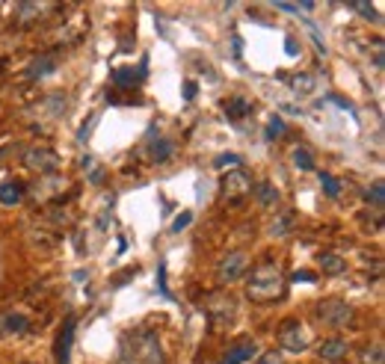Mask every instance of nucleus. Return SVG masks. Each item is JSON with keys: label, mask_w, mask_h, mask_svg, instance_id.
Segmentation results:
<instances>
[{"label": "nucleus", "mask_w": 385, "mask_h": 364, "mask_svg": "<svg viewBox=\"0 0 385 364\" xmlns=\"http://www.w3.org/2000/svg\"><path fill=\"white\" fill-rule=\"evenodd\" d=\"M116 364H166L163 344L154 329H131L122 334Z\"/></svg>", "instance_id": "f257e3e1"}, {"label": "nucleus", "mask_w": 385, "mask_h": 364, "mask_svg": "<svg viewBox=\"0 0 385 364\" xmlns=\"http://www.w3.org/2000/svg\"><path fill=\"white\" fill-rule=\"evenodd\" d=\"M284 294V272L282 267L276 264V261H264V264H258L252 270L249 275V282H246V296L252 302H273Z\"/></svg>", "instance_id": "f03ea898"}, {"label": "nucleus", "mask_w": 385, "mask_h": 364, "mask_svg": "<svg viewBox=\"0 0 385 364\" xmlns=\"http://www.w3.org/2000/svg\"><path fill=\"white\" fill-rule=\"evenodd\" d=\"M315 317L329 329H347L355 320V308L344 299H320L315 308Z\"/></svg>", "instance_id": "7ed1b4c3"}, {"label": "nucleus", "mask_w": 385, "mask_h": 364, "mask_svg": "<svg viewBox=\"0 0 385 364\" xmlns=\"http://www.w3.org/2000/svg\"><path fill=\"white\" fill-rule=\"evenodd\" d=\"M202 308H205V314L213 326H228L237 314V296L225 294V290H213V294L205 296Z\"/></svg>", "instance_id": "20e7f679"}, {"label": "nucleus", "mask_w": 385, "mask_h": 364, "mask_svg": "<svg viewBox=\"0 0 385 364\" xmlns=\"http://www.w3.org/2000/svg\"><path fill=\"white\" fill-rule=\"evenodd\" d=\"M24 166L33 169L39 175H53L60 169V154L53 149H45V145H39V149H27L24 151Z\"/></svg>", "instance_id": "39448f33"}, {"label": "nucleus", "mask_w": 385, "mask_h": 364, "mask_svg": "<svg viewBox=\"0 0 385 364\" xmlns=\"http://www.w3.org/2000/svg\"><path fill=\"white\" fill-rule=\"evenodd\" d=\"M279 344H282V349H288V353H305L308 332L303 329L299 320H284L282 329H279Z\"/></svg>", "instance_id": "423d86ee"}, {"label": "nucleus", "mask_w": 385, "mask_h": 364, "mask_svg": "<svg viewBox=\"0 0 385 364\" xmlns=\"http://www.w3.org/2000/svg\"><path fill=\"white\" fill-rule=\"evenodd\" d=\"M222 199L225 201H244L249 193H252V178L244 172V169H234V172H228L225 178H222Z\"/></svg>", "instance_id": "0eeeda50"}, {"label": "nucleus", "mask_w": 385, "mask_h": 364, "mask_svg": "<svg viewBox=\"0 0 385 364\" xmlns=\"http://www.w3.org/2000/svg\"><path fill=\"white\" fill-rule=\"evenodd\" d=\"M244 272H246V255H244V252H228V255L220 258V264H217V279H220L222 284L237 282Z\"/></svg>", "instance_id": "6e6552de"}, {"label": "nucleus", "mask_w": 385, "mask_h": 364, "mask_svg": "<svg viewBox=\"0 0 385 364\" xmlns=\"http://www.w3.org/2000/svg\"><path fill=\"white\" fill-rule=\"evenodd\" d=\"M33 329L24 311H0V338H21Z\"/></svg>", "instance_id": "1a4fd4ad"}, {"label": "nucleus", "mask_w": 385, "mask_h": 364, "mask_svg": "<svg viewBox=\"0 0 385 364\" xmlns=\"http://www.w3.org/2000/svg\"><path fill=\"white\" fill-rule=\"evenodd\" d=\"M255 356H258V344H255L252 338H240L237 344H232V346L225 349L222 364H246V361H252Z\"/></svg>", "instance_id": "9d476101"}, {"label": "nucleus", "mask_w": 385, "mask_h": 364, "mask_svg": "<svg viewBox=\"0 0 385 364\" xmlns=\"http://www.w3.org/2000/svg\"><path fill=\"white\" fill-rule=\"evenodd\" d=\"M56 68H60V56H56V54H42V56H36L30 65H27L24 77L27 80H45L48 75H53Z\"/></svg>", "instance_id": "9b49d317"}, {"label": "nucleus", "mask_w": 385, "mask_h": 364, "mask_svg": "<svg viewBox=\"0 0 385 364\" xmlns=\"http://www.w3.org/2000/svg\"><path fill=\"white\" fill-rule=\"evenodd\" d=\"M71 341H75V314H68V317H65V323H63L60 341H56V364H68Z\"/></svg>", "instance_id": "f8f14e48"}, {"label": "nucleus", "mask_w": 385, "mask_h": 364, "mask_svg": "<svg viewBox=\"0 0 385 364\" xmlns=\"http://www.w3.org/2000/svg\"><path fill=\"white\" fill-rule=\"evenodd\" d=\"M113 83L116 86H122V89H134L137 83H142L146 80V65H139V68H134V65H127V68H113Z\"/></svg>", "instance_id": "ddd939ff"}, {"label": "nucleus", "mask_w": 385, "mask_h": 364, "mask_svg": "<svg viewBox=\"0 0 385 364\" xmlns=\"http://www.w3.org/2000/svg\"><path fill=\"white\" fill-rule=\"evenodd\" d=\"M175 154V142L166 139V137H151L149 139V157L151 163H169Z\"/></svg>", "instance_id": "4468645a"}, {"label": "nucleus", "mask_w": 385, "mask_h": 364, "mask_svg": "<svg viewBox=\"0 0 385 364\" xmlns=\"http://www.w3.org/2000/svg\"><path fill=\"white\" fill-rule=\"evenodd\" d=\"M48 9H51L48 4H18V9H15V24H18V27L39 24L42 15H45Z\"/></svg>", "instance_id": "2eb2a0df"}, {"label": "nucleus", "mask_w": 385, "mask_h": 364, "mask_svg": "<svg viewBox=\"0 0 385 364\" xmlns=\"http://www.w3.org/2000/svg\"><path fill=\"white\" fill-rule=\"evenodd\" d=\"M347 341L344 338H329V341H323L320 344V349H317V356H320V361H341L347 356Z\"/></svg>", "instance_id": "dca6fc26"}, {"label": "nucleus", "mask_w": 385, "mask_h": 364, "mask_svg": "<svg viewBox=\"0 0 385 364\" xmlns=\"http://www.w3.org/2000/svg\"><path fill=\"white\" fill-rule=\"evenodd\" d=\"M24 193H27V187L21 184V181H4V184H0V205H18V201L24 199Z\"/></svg>", "instance_id": "f3484780"}, {"label": "nucleus", "mask_w": 385, "mask_h": 364, "mask_svg": "<svg viewBox=\"0 0 385 364\" xmlns=\"http://www.w3.org/2000/svg\"><path fill=\"white\" fill-rule=\"evenodd\" d=\"M65 190V181L63 178H56V175H53V178H45V181H42V184H36L33 187V196L39 199V201H48L51 196H56V193H63Z\"/></svg>", "instance_id": "a211bd4d"}, {"label": "nucleus", "mask_w": 385, "mask_h": 364, "mask_svg": "<svg viewBox=\"0 0 385 364\" xmlns=\"http://www.w3.org/2000/svg\"><path fill=\"white\" fill-rule=\"evenodd\" d=\"M252 113V104L244 98V95H234V98H228L225 101V115L232 122H240V119H246V115Z\"/></svg>", "instance_id": "6ab92c4d"}, {"label": "nucleus", "mask_w": 385, "mask_h": 364, "mask_svg": "<svg viewBox=\"0 0 385 364\" xmlns=\"http://www.w3.org/2000/svg\"><path fill=\"white\" fill-rule=\"evenodd\" d=\"M282 80L291 86V89L296 92V95H311L315 92V86H317V80H315V75H282Z\"/></svg>", "instance_id": "aec40b11"}, {"label": "nucleus", "mask_w": 385, "mask_h": 364, "mask_svg": "<svg viewBox=\"0 0 385 364\" xmlns=\"http://www.w3.org/2000/svg\"><path fill=\"white\" fill-rule=\"evenodd\" d=\"M317 264H320L323 272H329V275H338V272L347 270V261L341 258V255H335V252H320L317 255Z\"/></svg>", "instance_id": "412c9836"}, {"label": "nucleus", "mask_w": 385, "mask_h": 364, "mask_svg": "<svg viewBox=\"0 0 385 364\" xmlns=\"http://www.w3.org/2000/svg\"><path fill=\"white\" fill-rule=\"evenodd\" d=\"M296 225V216L294 213H279L273 222H270V237H288Z\"/></svg>", "instance_id": "4be33fe9"}, {"label": "nucleus", "mask_w": 385, "mask_h": 364, "mask_svg": "<svg viewBox=\"0 0 385 364\" xmlns=\"http://www.w3.org/2000/svg\"><path fill=\"white\" fill-rule=\"evenodd\" d=\"M255 196H258L261 208H276L279 205V190L273 184H267V181H261L258 187H255Z\"/></svg>", "instance_id": "5701e85b"}, {"label": "nucleus", "mask_w": 385, "mask_h": 364, "mask_svg": "<svg viewBox=\"0 0 385 364\" xmlns=\"http://www.w3.org/2000/svg\"><path fill=\"white\" fill-rule=\"evenodd\" d=\"M362 196H365L367 205H374L377 211H382V205H385V184H382V181H374L370 187H365Z\"/></svg>", "instance_id": "b1692460"}, {"label": "nucleus", "mask_w": 385, "mask_h": 364, "mask_svg": "<svg viewBox=\"0 0 385 364\" xmlns=\"http://www.w3.org/2000/svg\"><path fill=\"white\" fill-rule=\"evenodd\" d=\"M291 163L299 172H311V169H315V154H311L308 149H299V145H296V149L291 151Z\"/></svg>", "instance_id": "393cba45"}, {"label": "nucleus", "mask_w": 385, "mask_h": 364, "mask_svg": "<svg viewBox=\"0 0 385 364\" xmlns=\"http://www.w3.org/2000/svg\"><path fill=\"white\" fill-rule=\"evenodd\" d=\"M359 361H362V364H385V349H382V344H367L362 353H359Z\"/></svg>", "instance_id": "a878e982"}, {"label": "nucleus", "mask_w": 385, "mask_h": 364, "mask_svg": "<svg viewBox=\"0 0 385 364\" xmlns=\"http://www.w3.org/2000/svg\"><path fill=\"white\" fill-rule=\"evenodd\" d=\"M284 130H288V127H284V122L279 119V115H273V119L267 122V127H264V139L267 142H276V139L284 137Z\"/></svg>", "instance_id": "bb28decb"}, {"label": "nucleus", "mask_w": 385, "mask_h": 364, "mask_svg": "<svg viewBox=\"0 0 385 364\" xmlns=\"http://www.w3.org/2000/svg\"><path fill=\"white\" fill-rule=\"evenodd\" d=\"M320 187H323V193L329 196V199L341 196V181L335 178V175H329V172H320Z\"/></svg>", "instance_id": "cd10ccee"}, {"label": "nucleus", "mask_w": 385, "mask_h": 364, "mask_svg": "<svg viewBox=\"0 0 385 364\" xmlns=\"http://www.w3.org/2000/svg\"><path fill=\"white\" fill-rule=\"evenodd\" d=\"M244 166V157L240 154H220L213 160V169H240Z\"/></svg>", "instance_id": "c85d7f7f"}, {"label": "nucleus", "mask_w": 385, "mask_h": 364, "mask_svg": "<svg viewBox=\"0 0 385 364\" xmlns=\"http://www.w3.org/2000/svg\"><path fill=\"white\" fill-rule=\"evenodd\" d=\"M350 9H355L359 15H365L367 21H374V24H379V12L370 6V4H362V0H355V4H350Z\"/></svg>", "instance_id": "c756f323"}, {"label": "nucleus", "mask_w": 385, "mask_h": 364, "mask_svg": "<svg viewBox=\"0 0 385 364\" xmlns=\"http://www.w3.org/2000/svg\"><path fill=\"white\" fill-rule=\"evenodd\" d=\"M98 119H101V115L92 113V115H89V122H83V125H80V130H77V139H80V142H87V139L92 137V127L98 125Z\"/></svg>", "instance_id": "7c9ffc66"}, {"label": "nucleus", "mask_w": 385, "mask_h": 364, "mask_svg": "<svg viewBox=\"0 0 385 364\" xmlns=\"http://www.w3.org/2000/svg\"><path fill=\"white\" fill-rule=\"evenodd\" d=\"M255 364H282V356H279V349H270V353L258 356V358H255Z\"/></svg>", "instance_id": "2f4dec72"}, {"label": "nucleus", "mask_w": 385, "mask_h": 364, "mask_svg": "<svg viewBox=\"0 0 385 364\" xmlns=\"http://www.w3.org/2000/svg\"><path fill=\"white\" fill-rule=\"evenodd\" d=\"M291 279H294V282H305V284H315V282H317V275L311 272V270H296V272L291 275Z\"/></svg>", "instance_id": "473e14b6"}, {"label": "nucleus", "mask_w": 385, "mask_h": 364, "mask_svg": "<svg viewBox=\"0 0 385 364\" xmlns=\"http://www.w3.org/2000/svg\"><path fill=\"white\" fill-rule=\"evenodd\" d=\"M305 27H308V33H311V39H315V45H317V51H320V54H326V45H323V36L317 33V27H315V24H311L308 18H305Z\"/></svg>", "instance_id": "72a5a7b5"}, {"label": "nucleus", "mask_w": 385, "mask_h": 364, "mask_svg": "<svg viewBox=\"0 0 385 364\" xmlns=\"http://www.w3.org/2000/svg\"><path fill=\"white\" fill-rule=\"evenodd\" d=\"M190 222H193V213L187 211V213H181V216H178V220L172 222V231H175V234H178V231H181V228H187Z\"/></svg>", "instance_id": "f704fd0d"}, {"label": "nucleus", "mask_w": 385, "mask_h": 364, "mask_svg": "<svg viewBox=\"0 0 385 364\" xmlns=\"http://www.w3.org/2000/svg\"><path fill=\"white\" fill-rule=\"evenodd\" d=\"M284 54H288V56H299V45H296V39H294V36L284 39Z\"/></svg>", "instance_id": "c9c22d12"}, {"label": "nucleus", "mask_w": 385, "mask_h": 364, "mask_svg": "<svg viewBox=\"0 0 385 364\" xmlns=\"http://www.w3.org/2000/svg\"><path fill=\"white\" fill-rule=\"evenodd\" d=\"M196 89H198L196 80H187V83H184V101H193V98H196Z\"/></svg>", "instance_id": "e433bc0d"}, {"label": "nucleus", "mask_w": 385, "mask_h": 364, "mask_svg": "<svg viewBox=\"0 0 385 364\" xmlns=\"http://www.w3.org/2000/svg\"><path fill=\"white\" fill-rule=\"evenodd\" d=\"M329 101H332V104H338V107H344L347 113H353V104H350L347 98H341V95H329ZM353 115H355V113H353Z\"/></svg>", "instance_id": "4c0bfd02"}, {"label": "nucleus", "mask_w": 385, "mask_h": 364, "mask_svg": "<svg viewBox=\"0 0 385 364\" xmlns=\"http://www.w3.org/2000/svg\"><path fill=\"white\" fill-rule=\"evenodd\" d=\"M158 287H160V294L169 299V290H166V267L160 264V275H158Z\"/></svg>", "instance_id": "58836bf2"}, {"label": "nucleus", "mask_w": 385, "mask_h": 364, "mask_svg": "<svg viewBox=\"0 0 385 364\" xmlns=\"http://www.w3.org/2000/svg\"><path fill=\"white\" fill-rule=\"evenodd\" d=\"M89 181H92V184H104V169L95 166V169L89 172Z\"/></svg>", "instance_id": "ea45409f"}, {"label": "nucleus", "mask_w": 385, "mask_h": 364, "mask_svg": "<svg viewBox=\"0 0 385 364\" xmlns=\"http://www.w3.org/2000/svg\"><path fill=\"white\" fill-rule=\"evenodd\" d=\"M80 169H83V172H92V169H95V157H89V154L80 157Z\"/></svg>", "instance_id": "a19ab883"}, {"label": "nucleus", "mask_w": 385, "mask_h": 364, "mask_svg": "<svg viewBox=\"0 0 385 364\" xmlns=\"http://www.w3.org/2000/svg\"><path fill=\"white\" fill-rule=\"evenodd\" d=\"M279 12H291V15H299V6L296 4H276Z\"/></svg>", "instance_id": "79ce46f5"}, {"label": "nucleus", "mask_w": 385, "mask_h": 364, "mask_svg": "<svg viewBox=\"0 0 385 364\" xmlns=\"http://www.w3.org/2000/svg\"><path fill=\"white\" fill-rule=\"evenodd\" d=\"M374 68L382 71V42H377V54H374Z\"/></svg>", "instance_id": "37998d69"}, {"label": "nucleus", "mask_w": 385, "mask_h": 364, "mask_svg": "<svg viewBox=\"0 0 385 364\" xmlns=\"http://www.w3.org/2000/svg\"><path fill=\"white\" fill-rule=\"evenodd\" d=\"M240 51H244V39H240V36H234V54L240 56Z\"/></svg>", "instance_id": "c03bdc74"}, {"label": "nucleus", "mask_w": 385, "mask_h": 364, "mask_svg": "<svg viewBox=\"0 0 385 364\" xmlns=\"http://www.w3.org/2000/svg\"><path fill=\"white\" fill-rule=\"evenodd\" d=\"M24 364H30V361H24Z\"/></svg>", "instance_id": "a18cd8bd"}]
</instances>
